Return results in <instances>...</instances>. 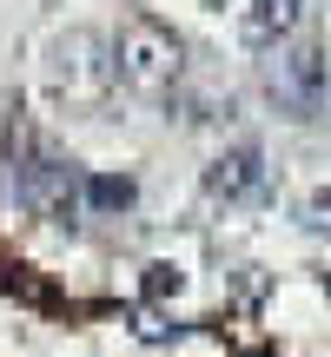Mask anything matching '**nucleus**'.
Segmentation results:
<instances>
[{
    "instance_id": "obj_6",
    "label": "nucleus",
    "mask_w": 331,
    "mask_h": 357,
    "mask_svg": "<svg viewBox=\"0 0 331 357\" xmlns=\"http://www.w3.org/2000/svg\"><path fill=\"white\" fill-rule=\"evenodd\" d=\"M305 33V0H245L239 7V40L252 53H279Z\"/></svg>"
},
{
    "instance_id": "obj_5",
    "label": "nucleus",
    "mask_w": 331,
    "mask_h": 357,
    "mask_svg": "<svg viewBox=\"0 0 331 357\" xmlns=\"http://www.w3.org/2000/svg\"><path fill=\"white\" fill-rule=\"evenodd\" d=\"M199 185H205L212 205H258L272 192V166H265L258 146H226V153L199 172Z\"/></svg>"
},
{
    "instance_id": "obj_7",
    "label": "nucleus",
    "mask_w": 331,
    "mask_h": 357,
    "mask_svg": "<svg viewBox=\"0 0 331 357\" xmlns=\"http://www.w3.org/2000/svg\"><path fill=\"white\" fill-rule=\"evenodd\" d=\"M87 205H100V212H126V205H133V178L126 172H106V178H87Z\"/></svg>"
},
{
    "instance_id": "obj_9",
    "label": "nucleus",
    "mask_w": 331,
    "mask_h": 357,
    "mask_svg": "<svg viewBox=\"0 0 331 357\" xmlns=\"http://www.w3.org/2000/svg\"><path fill=\"white\" fill-rule=\"evenodd\" d=\"M153 291H179V271L172 265H153Z\"/></svg>"
},
{
    "instance_id": "obj_3",
    "label": "nucleus",
    "mask_w": 331,
    "mask_h": 357,
    "mask_svg": "<svg viewBox=\"0 0 331 357\" xmlns=\"http://www.w3.org/2000/svg\"><path fill=\"white\" fill-rule=\"evenodd\" d=\"M265 93H272V106H279L285 119H311V113H318V100L331 93L325 53L318 47H279V53H272V66H265Z\"/></svg>"
},
{
    "instance_id": "obj_8",
    "label": "nucleus",
    "mask_w": 331,
    "mask_h": 357,
    "mask_svg": "<svg viewBox=\"0 0 331 357\" xmlns=\"http://www.w3.org/2000/svg\"><path fill=\"white\" fill-rule=\"evenodd\" d=\"M298 218H305L311 231H331V185H318V192H311V199H305V212H298Z\"/></svg>"
},
{
    "instance_id": "obj_4",
    "label": "nucleus",
    "mask_w": 331,
    "mask_h": 357,
    "mask_svg": "<svg viewBox=\"0 0 331 357\" xmlns=\"http://www.w3.org/2000/svg\"><path fill=\"white\" fill-rule=\"evenodd\" d=\"M13 192H20L27 212L53 218V225H66V218L80 212V199H87V185H80V172L66 166V159H27L20 178H13Z\"/></svg>"
},
{
    "instance_id": "obj_1",
    "label": "nucleus",
    "mask_w": 331,
    "mask_h": 357,
    "mask_svg": "<svg viewBox=\"0 0 331 357\" xmlns=\"http://www.w3.org/2000/svg\"><path fill=\"white\" fill-rule=\"evenodd\" d=\"M179 73H186V53H179L172 26L159 20H126L113 33V79L126 93H140V100H166V93L179 86Z\"/></svg>"
},
{
    "instance_id": "obj_2",
    "label": "nucleus",
    "mask_w": 331,
    "mask_h": 357,
    "mask_svg": "<svg viewBox=\"0 0 331 357\" xmlns=\"http://www.w3.org/2000/svg\"><path fill=\"white\" fill-rule=\"evenodd\" d=\"M106 79H113V40L73 26V33H60L47 47V86L53 93H66V100H93Z\"/></svg>"
}]
</instances>
